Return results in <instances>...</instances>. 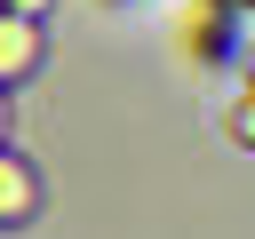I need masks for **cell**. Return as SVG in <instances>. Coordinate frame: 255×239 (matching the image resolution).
Wrapping results in <instances>:
<instances>
[{
  "mask_svg": "<svg viewBox=\"0 0 255 239\" xmlns=\"http://www.w3.org/2000/svg\"><path fill=\"white\" fill-rule=\"evenodd\" d=\"M32 215H40V175L0 151V223H32Z\"/></svg>",
  "mask_w": 255,
  "mask_h": 239,
  "instance_id": "1",
  "label": "cell"
},
{
  "mask_svg": "<svg viewBox=\"0 0 255 239\" xmlns=\"http://www.w3.org/2000/svg\"><path fill=\"white\" fill-rule=\"evenodd\" d=\"M32 64H40V32L24 16H0V80H24Z\"/></svg>",
  "mask_w": 255,
  "mask_h": 239,
  "instance_id": "2",
  "label": "cell"
},
{
  "mask_svg": "<svg viewBox=\"0 0 255 239\" xmlns=\"http://www.w3.org/2000/svg\"><path fill=\"white\" fill-rule=\"evenodd\" d=\"M0 120H8V104H0Z\"/></svg>",
  "mask_w": 255,
  "mask_h": 239,
  "instance_id": "3",
  "label": "cell"
}]
</instances>
